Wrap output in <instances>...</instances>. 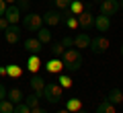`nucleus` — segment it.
I'll use <instances>...</instances> for the list:
<instances>
[{
  "label": "nucleus",
  "mask_w": 123,
  "mask_h": 113,
  "mask_svg": "<svg viewBox=\"0 0 123 113\" xmlns=\"http://www.w3.org/2000/svg\"><path fill=\"white\" fill-rule=\"evenodd\" d=\"M0 113H14V103L8 99H2L0 101Z\"/></svg>",
  "instance_id": "23"
},
{
  "label": "nucleus",
  "mask_w": 123,
  "mask_h": 113,
  "mask_svg": "<svg viewBox=\"0 0 123 113\" xmlns=\"http://www.w3.org/2000/svg\"><path fill=\"white\" fill-rule=\"evenodd\" d=\"M66 109H68L70 113H76V111H80V109H82V103H80L78 97H72V99L66 101Z\"/></svg>",
  "instance_id": "17"
},
{
  "label": "nucleus",
  "mask_w": 123,
  "mask_h": 113,
  "mask_svg": "<svg viewBox=\"0 0 123 113\" xmlns=\"http://www.w3.org/2000/svg\"><path fill=\"white\" fill-rule=\"evenodd\" d=\"M121 58H123V43H121Z\"/></svg>",
  "instance_id": "41"
},
{
  "label": "nucleus",
  "mask_w": 123,
  "mask_h": 113,
  "mask_svg": "<svg viewBox=\"0 0 123 113\" xmlns=\"http://www.w3.org/2000/svg\"><path fill=\"white\" fill-rule=\"evenodd\" d=\"M29 84H31V88H33L37 95L43 97V88H45V78H43V76H39V74H33V76L29 78Z\"/></svg>",
  "instance_id": "11"
},
{
  "label": "nucleus",
  "mask_w": 123,
  "mask_h": 113,
  "mask_svg": "<svg viewBox=\"0 0 123 113\" xmlns=\"http://www.w3.org/2000/svg\"><path fill=\"white\" fill-rule=\"evenodd\" d=\"M94 113H115V105L111 101H103V103H98V107H97Z\"/></svg>",
  "instance_id": "20"
},
{
  "label": "nucleus",
  "mask_w": 123,
  "mask_h": 113,
  "mask_svg": "<svg viewBox=\"0 0 123 113\" xmlns=\"http://www.w3.org/2000/svg\"><path fill=\"white\" fill-rule=\"evenodd\" d=\"M49 52H51L53 58H60V60H62V56H64V52H66V47H64V45H62V41H60V43H53Z\"/></svg>",
  "instance_id": "24"
},
{
  "label": "nucleus",
  "mask_w": 123,
  "mask_h": 113,
  "mask_svg": "<svg viewBox=\"0 0 123 113\" xmlns=\"http://www.w3.org/2000/svg\"><path fill=\"white\" fill-rule=\"evenodd\" d=\"M25 49L29 53H33V56H39V53L43 52V43H41L37 37H29V39H25Z\"/></svg>",
  "instance_id": "7"
},
{
  "label": "nucleus",
  "mask_w": 123,
  "mask_h": 113,
  "mask_svg": "<svg viewBox=\"0 0 123 113\" xmlns=\"http://www.w3.org/2000/svg\"><path fill=\"white\" fill-rule=\"evenodd\" d=\"M6 97H8V101H12L14 105L23 103V99H25V95H23V91H21V88H10V91L6 93Z\"/></svg>",
  "instance_id": "16"
},
{
  "label": "nucleus",
  "mask_w": 123,
  "mask_h": 113,
  "mask_svg": "<svg viewBox=\"0 0 123 113\" xmlns=\"http://www.w3.org/2000/svg\"><path fill=\"white\" fill-rule=\"evenodd\" d=\"M57 82H62V84H60L62 88H72V78L68 76V74H60V78H57Z\"/></svg>",
  "instance_id": "26"
},
{
  "label": "nucleus",
  "mask_w": 123,
  "mask_h": 113,
  "mask_svg": "<svg viewBox=\"0 0 123 113\" xmlns=\"http://www.w3.org/2000/svg\"><path fill=\"white\" fill-rule=\"evenodd\" d=\"M78 27L82 31H90L94 27V14L90 10H84L82 14H78Z\"/></svg>",
  "instance_id": "5"
},
{
  "label": "nucleus",
  "mask_w": 123,
  "mask_h": 113,
  "mask_svg": "<svg viewBox=\"0 0 123 113\" xmlns=\"http://www.w3.org/2000/svg\"><path fill=\"white\" fill-rule=\"evenodd\" d=\"M119 8H123V0H119Z\"/></svg>",
  "instance_id": "39"
},
{
  "label": "nucleus",
  "mask_w": 123,
  "mask_h": 113,
  "mask_svg": "<svg viewBox=\"0 0 123 113\" xmlns=\"http://www.w3.org/2000/svg\"><path fill=\"white\" fill-rule=\"evenodd\" d=\"M94 2H97V4H101V2H105V0H92V4H94Z\"/></svg>",
  "instance_id": "37"
},
{
  "label": "nucleus",
  "mask_w": 123,
  "mask_h": 113,
  "mask_svg": "<svg viewBox=\"0 0 123 113\" xmlns=\"http://www.w3.org/2000/svg\"><path fill=\"white\" fill-rule=\"evenodd\" d=\"M6 74H8L10 78H21L23 76V68L17 66V64H10V66H6Z\"/></svg>",
  "instance_id": "21"
},
{
  "label": "nucleus",
  "mask_w": 123,
  "mask_h": 113,
  "mask_svg": "<svg viewBox=\"0 0 123 113\" xmlns=\"http://www.w3.org/2000/svg\"><path fill=\"white\" fill-rule=\"evenodd\" d=\"M6 93H8V91L4 88V84L0 82V101H2V99H6Z\"/></svg>",
  "instance_id": "33"
},
{
  "label": "nucleus",
  "mask_w": 123,
  "mask_h": 113,
  "mask_svg": "<svg viewBox=\"0 0 123 113\" xmlns=\"http://www.w3.org/2000/svg\"><path fill=\"white\" fill-rule=\"evenodd\" d=\"M109 45H111V41L107 39L105 35H97V37H92V39H90V49L94 53H98V56L105 53L107 49H109Z\"/></svg>",
  "instance_id": "4"
},
{
  "label": "nucleus",
  "mask_w": 123,
  "mask_h": 113,
  "mask_svg": "<svg viewBox=\"0 0 123 113\" xmlns=\"http://www.w3.org/2000/svg\"><path fill=\"white\" fill-rule=\"evenodd\" d=\"M117 10H119V0L101 2V14H105V17H113V14H117Z\"/></svg>",
  "instance_id": "8"
},
{
  "label": "nucleus",
  "mask_w": 123,
  "mask_h": 113,
  "mask_svg": "<svg viewBox=\"0 0 123 113\" xmlns=\"http://www.w3.org/2000/svg\"><path fill=\"white\" fill-rule=\"evenodd\" d=\"M31 113H47L45 109H41V107H35V109H31Z\"/></svg>",
  "instance_id": "34"
},
{
  "label": "nucleus",
  "mask_w": 123,
  "mask_h": 113,
  "mask_svg": "<svg viewBox=\"0 0 123 113\" xmlns=\"http://www.w3.org/2000/svg\"><path fill=\"white\" fill-rule=\"evenodd\" d=\"M14 113H31V107L27 103H18L14 105Z\"/></svg>",
  "instance_id": "27"
},
{
  "label": "nucleus",
  "mask_w": 123,
  "mask_h": 113,
  "mask_svg": "<svg viewBox=\"0 0 123 113\" xmlns=\"http://www.w3.org/2000/svg\"><path fill=\"white\" fill-rule=\"evenodd\" d=\"M4 17L8 19V23H10V25H17V23L23 19V17H21V8H18L17 4H8V8H6Z\"/></svg>",
  "instance_id": "10"
},
{
  "label": "nucleus",
  "mask_w": 123,
  "mask_h": 113,
  "mask_svg": "<svg viewBox=\"0 0 123 113\" xmlns=\"http://www.w3.org/2000/svg\"><path fill=\"white\" fill-rule=\"evenodd\" d=\"M4 37H6L8 43H17V41L21 39V27L18 25H10L8 29L4 31Z\"/></svg>",
  "instance_id": "13"
},
{
  "label": "nucleus",
  "mask_w": 123,
  "mask_h": 113,
  "mask_svg": "<svg viewBox=\"0 0 123 113\" xmlns=\"http://www.w3.org/2000/svg\"><path fill=\"white\" fill-rule=\"evenodd\" d=\"M76 113H88V111H84V109H80V111H76Z\"/></svg>",
  "instance_id": "40"
},
{
  "label": "nucleus",
  "mask_w": 123,
  "mask_h": 113,
  "mask_svg": "<svg viewBox=\"0 0 123 113\" xmlns=\"http://www.w3.org/2000/svg\"><path fill=\"white\" fill-rule=\"evenodd\" d=\"M39 99H41V95H37V93H31L29 97H25V103L29 105L31 109H35V107H39Z\"/></svg>",
  "instance_id": "22"
},
{
  "label": "nucleus",
  "mask_w": 123,
  "mask_h": 113,
  "mask_svg": "<svg viewBox=\"0 0 123 113\" xmlns=\"http://www.w3.org/2000/svg\"><path fill=\"white\" fill-rule=\"evenodd\" d=\"M27 68H29V72L37 74L41 68V58L39 56H33V53H29V60H27Z\"/></svg>",
  "instance_id": "15"
},
{
  "label": "nucleus",
  "mask_w": 123,
  "mask_h": 113,
  "mask_svg": "<svg viewBox=\"0 0 123 113\" xmlns=\"http://www.w3.org/2000/svg\"><path fill=\"white\" fill-rule=\"evenodd\" d=\"M109 101H111L113 105L123 103V93L119 91V88H111V91H109Z\"/></svg>",
  "instance_id": "19"
},
{
  "label": "nucleus",
  "mask_w": 123,
  "mask_h": 113,
  "mask_svg": "<svg viewBox=\"0 0 123 113\" xmlns=\"http://www.w3.org/2000/svg\"><path fill=\"white\" fill-rule=\"evenodd\" d=\"M64 23H66L68 29H76V27H78V17H74V14H66V17H64Z\"/></svg>",
  "instance_id": "25"
},
{
  "label": "nucleus",
  "mask_w": 123,
  "mask_h": 113,
  "mask_svg": "<svg viewBox=\"0 0 123 113\" xmlns=\"http://www.w3.org/2000/svg\"><path fill=\"white\" fill-rule=\"evenodd\" d=\"M62 45H64L66 49L74 47V37H70V35H66V37H62Z\"/></svg>",
  "instance_id": "28"
},
{
  "label": "nucleus",
  "mask_w": 123,
  "mask_h": 113,
  "mask_svg": "<svg viewBox=\"0 0 123 113\" xmlns=\"http://www.w3.org/2000/svg\"><path fill=\"white\" fill-rule=\"evenodd\" d=\"M90 35L88 33H78L74 37V47L76 49H86V47H90Z\"/></svg>",
  "instance_id": "14"
},
{
  "label": "nucleus",
  "mask_w": 123,
  "mask_h": 113,
  "mask_svg": "<svg viewBox=\"0 0 123 113\" xmlns=\"http://www.w3.org/2000/svg\"><path fill=\"white\" fill-rule=\"evenodd\" d=\"M45 70H47L49 74H62V70H64V62H62L60 58H51V60L45 62Z\"/></svg>",
  "instance_id": "12"
},
{
  "label": "nucleus",
  "mask_w": 123,
  "mask_h": 113,
  "mask_svg": "<svg viewBox=\"0 0 123 113\" xmlns=\"http://www.w3.org/2000/svg\"><path fill=\"white\" fill-rule=\"evenodd\" d=\"M18 8H21V13H29V0H18Z\"/></svg>",
  "instance_id": "30"
},
{
  "label": "nucleus",
  "mask_w": 123,
  "mask_h": 113,
  "mask_svg": "<svg viewBox=\"0 0 123 113\" xmlns=\"http://www.w3.org/2000/svg\"><path fill=\"white\" fill-rule=\"evenodd\" d=\"M4 2H6V4H17L18 0H4Z\"/></svg>",
  "instance_id": "36"
},
{
  "label": "nucleus",
  "mask_w": 123,
  "mask_h": 113,
  "mask_svg": "<svg viewBox=\"0 0 123 113\" xmlns=\"http://www.w3.org/2000/svg\"><path fill=\"white\" fill-rule=\"evenodd\" d=\"M0 76H8V74H6V68H4V66H0Z\"/></svg>",
  "instance_id": "35"
},
{
  "label": "nucleus",
  "mask_w": 123,
  "mask_h": 113,
  "mask_svg": "<svg viewBox=\"0 0 123 113\" xmlns=\"http://www.w3.org/2000/svg\"><path fill=\"white\" fill-rule=\"evenodd\" d=\"M62 21H64L62 10H47V13L43 14V23H45L47 27H55V25H60Z\"/></svg>",
  "instance_id": "6"
},
{
  "label": "nucleus",
  "mask_w": 123,
  "mask_h": 113,
  "mask_svg": "<svg viewBox=\"0 0 123 113\" xmlns=\"http://www.w3.org/2000/svg\"><path fill=\"white\" fill-rule=\"evenodd\" d=\"M37 39L41 41V43H49V41H51V31L47 29V27H41L39 31H37Z\"/></svg>",
  "instance_id": "18"
},
{
  "label": "nucleus",
  "mask_w": 123,
  "mask_h": 113,
  "mask_svg": "<svg viewBox=\"0 0 123 113\" xmlns=\"http://www.w3.org/2000/svg\"><path fill=\"white\" fill-rule=\"evenodd\" d=\"M6 8H8V4H6L4 0H0V17H4V13H6Z\"/></svg>",
  "instance_id": "32"
},
{
  "label": "nucleus",
  "mask_w": 123,
  "mask_h": 113,
  "mask_svg": "<svg viewBox=\"0 0 123 113\" xmlns=\"http://www.w3.org/2000/svg\"><path fill=\"white\" fill-rule=\"evenodd\" d=\"M8 27H10L8 19H6V17H0V31H6Z\"/></svg>",
  "instance_id": "31"
},
{
  "label": "nucleus",
  "mask_w": 123,
  "mask_h": 113,
  "mask_svg": "<svg viewBox=\"0 0 123 113\" xmlns=\"http://www.w3.org/2000/svg\"><path fill=\"white\" fill-rule=\"evenodd\" d=\"M94 29L98 33H107L111 29V17H105V14H98L94 17Z\"/></svg>",
  "instance_id": "9"
},
{
  "label": "nucleus",
  "mask_w": 123,
  "mask_h": 113,
  "mask_svg": "<svg viewBox=\"0 0 123 113\" xmlns=\"http://www.w3.org/2000/svg\"><path fill=\"white\" fill-rule=\"evenodd\" d=\"M57 113H70V111H68V109H62V111H57Z\"/></svg>",
  "instance_id": "38"
},
{
  "label": "nucleus",
  "mask_w": 123,
  "mask_h": 113,
  "mask_svg": "<svg viewBox=\"0 0 123 113\" xmlns=\"http://www.w3.org/2000/svg\"><path fill=\"white\" fill-rule=\"evenodd\" d=\"M62 91H64V88H62L57 82H47L45 88H43V97L47 99V103L55 105V103L62 101Z\"/></svg>",
  "instance_id": "3"
},
{
  "label": "nucleus",
  "mask_w": 123,
  "mask_h": 113,
  "mask_svg": "<svg viewBox=\"0 0 123 113\" xmlns=\"http://www.w3.org/2000/svg\"><path fill=\"white\" fill-rule=\"evenodd\" d=\"M70 2L72 0H55V6H57V10H68L70 8Z\"/></svg>",
  "instance_id": "29"
},
{
  "label": "nucleus",
  "mask_w": 123,
  "mask_h": 113,
  "mask_svg": "<svg viewBox=\"0 0 123 113\" xmlns=\"http://www.w3.org/2000/svg\"><path fill=\"white\" fill-rule=\"evenodd\" d=\"M23 27H25L29 33H37V31L43 27V17L37 13H25V17L21 19Z\"/></svg>",
  "instance_id": "2"
},
{
  "label": "nucleus",
  "mask_w": 123,
  "mask_h": 113,
  "mask_svg": "<svg viewBox=\"0 0 123 113\" xmlns=\"http://www.w3.org/2000/svg\"><path fill=\"white\" fill-rule=\"evenodd\" d=\"M62 62H64V70L70 74L78 72L80 68H82V53H80V49H66L64 52V56H62Z\"/></svg>",
  "instance_id": "1"
}]
</instances>
